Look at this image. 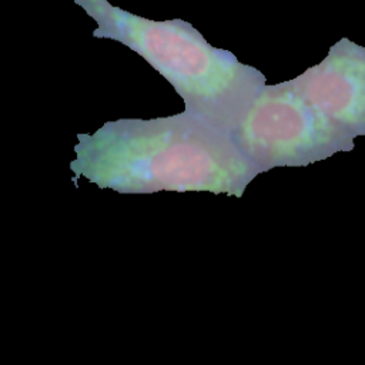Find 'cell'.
Returning a JSON list of instances; mask_svg holds the SVG:
<instances>
[{
  "label": "cell",
  "instance_id": "7a4b0ae2",
  "mask_svg": "<svg viewBox=\"0 0 365 365\" xmlns=\"http://www.w3.org/2000/svg\"><path fill=\"white\" fill-rule=\"evenodd\" d=\"M97 27L96 38L127 46L158 71L184 101V111L227 133L259 94L265 76L225 48L211 46L181 19L155 21L107 0H74Z\"/></svg>",
  "mask_w": 365,
  "mask_h": 365
},
{
  "label": "cell",
  "instance_id": "6da1fadb",
  "mask_svg": "<svg viewBox=\"0 0 365 365\" xmlns=\"http://www.w3.org/2000/svg\"><path fill=\"white\" fill-rule=\"evenodd\" d=\"M77 140L73 181L84 177L123 194L210 191L242 197L261 173L227 133L187 111L107 121Z\"/></svg>",
  "mask_w": 365,
  "mask_h": 365
},
{
  "label": "cell",
  "instance_id": "3957f363",
  "mask_svg": "<svg viewBox=\"0 0 365 365\" xmlns=\"http://www.w3.org/2000/svg\"><path fill=\"white\" fill-rule=\"evenodd\" d=\"M230 137L261 173L305 167L354 148V138L314 108L289 81L265 84Z\"/></svg>",
  "mask_w": 365,
  "mask_h": 365
},
{
  "label": "cell",
  "instance_id": "277c9868",
  "mask_svg": "<svg viewBox=\"0 0 365 365\" xmlns=\"http://www.w3.org/2000/svg\"><path fill=\"white\" fill-rule=\"evenodd\" d=\"M289 84L346 135H365V48L342 38Z\"/></svg>",
  "mask_w": 365,
  "mask_h": 365
}]
</instances>
